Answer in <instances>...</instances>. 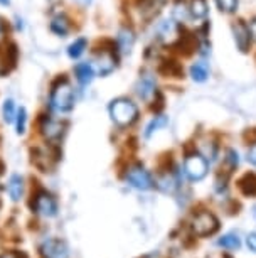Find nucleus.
<instances>
[{
    "mask_svg": "<svg viewBox=\"0 0 256 258\" xmlns=\"http://www.w3.org/2000/svg\"><path fill=\"white\" fill-rule=\"evenodd\" d=\"M0 258H19V248H2Z\"/></svg>",
    "mask_w": 256,
    "mask_h": 258,
    "instance_id": "29",
    "label": "nucleus"
},
{
    "mask_svg": "<svg viewBox=\"0 0 256 258\" xmlns=\"http://www.w3.org/2000/svg\"><path fill=\"white\" fill-rule=\"evenodd\" d=\"M123 182L128 187L135 189L140 192H148L152 189H155V176L152 174V170L142 162H132L123 169Z\"/></svg>",
    "mask_w": 256,
    "mask_h": 258,
    "instance_id": "5",
    "label": "nucleus"
},
{
    "mask_svg": "<svg viewBox=\"0 0 256 258\" xmlns=\"http://www.w3.org/2000/svg\"><path fill=\"white\" fill-rule=\"evenodd\" d=\"M37 135L41 137V142L49 144V145H62V140H64L67 128H69V123L61 118V116H56L46 111V113H41L39 118H37Z\"/></svg>",
    "mask_w": 256,
    "mask_h": 258,
    "instance_id": "4",
    "label": "nucleus"
},
{
    "mask_svg": "<svg viewBox=\"0 0 256 258\" xmlns=\"http://www.w3.org/2000/svg\"><path fill=\"white\" fill-rule=\"evenodd\" d=\"M32 167L41 174H51L57 169L62 160L61 145H49L39 142L37 145H31L29 149Z\"/></svg>",
    "mask_w": 256,
    "mask_h": 258,
    "instance_id": "3",
    "label": "nucleus"
},
{
    "mask_svg": "<svg viewBox=\"0 0 256 258\" xmlns=\"http://www.w3.org/2000/svg\"><path fill=\"white\" fill-rule=\"evenodd\" d=\"M37 258H71V246L59 235H44L36 246Z\"/></svg>",
    "mask_w": 256,
    "mask_h": 258,
    "instance_id": "7",
    "label": "nucleus"
},
{
    "mask_svg": "<svg viewBox=\"0 0 256 258\" xmlns=\"http://www.w3.org/2000/svg\"><path fill=\"white\" fill-rule=\"evenodd\" d=\"M14 128H16L17 137H24L29 130V111L26 106H19L16 121H14Z\"/></svg>",
    "mask_w": 256,
    "mask_h": 258,
    "instance_id": "18",
    "label": "nucleus"
},
{
    "mask_svg": "<svg viewBox=\"0 0 256 258\" xmlns=\"http://www.w3.org/2000/svg\"><path fill=\"white\" fill-rule=\"evenodd\" d=\"M167 125H168V116L162 115V113L155 115V116H153V118L147 123V126H145L143 139H145V140H148L153 134H157L158 130H162L163 126H167Z\"/></svg>",
    "mask_w": 256,
    "mask_h": 258,
    "instance_id": "16",
    "label": "nucleus"
},
{
    "mask_svg": "<svg viewBox=\"0 0 256 258\" xmlns=\"http://www.w3.org/2000/svg\"><path fill=\"white\" fill-rule=\"evenodd\" d=\"M191 76L192 80L197 81V83H202L209 78V68H207V62L204 61H199V62H194L191 66Z\"/></svg>",
    "mask_w": 256,
    "mask_h": 258,
    "instance_id": "22",
    "label": "nucleus"
},
{
    "mask_svg": "<svg viewBox=\"0 0 256 258\" xmlns=\"http://www.w3.org/2000/svg\"><path fill=\"white\" fill-rule=\"evenodd\" d=\"M17 59H19V51L16 44H11L6 51V57L2 61V68H0V75H7L11 73L14 68L17 66Z\"/></svg>",
    "mask_w": 256,
    "mask_h": 258,
    "instance_id": "17",
    "label": "nucleus"
},
{
    "mask_svg": "<svg viewBox=\"0 0 256 258\" xmlns=\"http://www.w3.org/2000/svg\"><path fill=\"white\" fill-rule=\"evenodd\" d=\"M224 162H226V165H228L231 170L236 169V167H238V164H239V155H238V152H236V150H233V149H229L228 152H226Z\"/></svg>",
    "mask_w": 256,
    "mask_h": 258,
    "instance_id": "27",
    "label": "nucleus"
},
{
    "mask_svg": "<svg viewBox=\"0 0 256 258\" xmlns=\"http://www.w3.org/2000/svg\"><path fill=\"white\" fill-rule=\"evenodd\" d=\"M51 31L59 37H66L67 32H69V22L64 16H57L52 19L51 22Z\"/></svg>",
    "mask_w": 256,
    "mask_h": 258,
    "instance_id": "24",
    "label": "nucleus"
},
{
    "mask_svg": "<svg viewBox=\"0 0 256 258\" xmlns=\"http://www.w3.org/2000/svg\"><path fill=\"white\" fill-rule=\"evenodd\" d=\"M76 106V90L67 76H59L52 81L47 96V111L56 116L67 115Z\"/></svg>",
    "mask_w": 256,
    "mask_h": 258,
    "instance_id": "2",
    "label": "nucleus"
},
{
    "mask_svg": "<svg viewBox=\"0 0 256 258\" xmlns=\"http://www.w3.org/2000/svg\"><path fill=\"white\" fill-rule=\"evenodd\" d=\"M72 73H74V80L78 81L79 86H90L91 83H93L95 76H96V70L93 66V62L91 61H79L74 64V70H72Z\"/></svg>",
    "mask_w": 256,
    "mask_h": 258,
    "instance_id": "13",
    "label": "nucleus"
},
{
    "mask_svg": "<svg viewBox=\"0 0 256 258\" xmlns=\"http://www.w3.org/2000/svg\"><path fill=\"white\" fill-rule=\"evenodd\" d=\"M133 44H135V34L132 29H122L118 32V37H117V46H118V51L122 54H130L133 49Z\"/></svg>",
    "mask_w": 256,
    "mask_h": 258,
    "instance_id": "15",
    "label": "nucleus"
},
{
    "mask_svg": "<svg viewBox=\"0 0 256 258\" xmlns=\"http://www.w3.org/2000/svg\"><path fill=\"white\" fill-rule=\"evenodd\" d=\"M76 2H78V4H79V6H81V7H88V6H90V4H91V2H93V0H76Z\"/></svg>",
    "mask_w": 256,
    "mask_h": 258,
    "instance_id": "33",
    "label": "nucleus"
},
{
    "mask_svg": "<svg viewBox=\"0 0 256 258\" xmlns=\"http://www.w3.org/2000/svg\"><path fill=\"white\" fill-rule=\"evenodd\" d=\"M135 93H137L140 100L150 101L153 96L158 93L155 75H153V73H148V71L142 73L137 81V85H135Z\"/></svg>",
    "mask_w": 256,
    "mask_h": 258,
    "instance_id": "11",
    "label": "nucleus"
},
{
    "mask_svg": "<svg viewBox=\"0 0 256 258\" xmlns=\"http://www.w3.org/2000/svg\"><path fill=\"white\" fill-rule=\"evenodd\" d=\"M2 37H4V24L0 22V41H2Z\"/></svg>",
    "mask_w": 256,
    "mask_h": 258,
    "instance_id": "36",
    "label": "nucleus"
},
{
    "mask_svg": "<svg viewBox=\"0 0 256 258\" xmlns=\"http://www.w3.org/2000/svg\"><path fill=\"white\" fill-rule=\"evenodd\" d=\"M191 14L192 17L202 19L207 16V4L206 0H192L191 2Z\"/></svg>",
    "mask_w": 256,
    "mask_h": 258,
    "instance_id": "26",
    "label": "nucleus"
},
{
    "mask_svg": "<svg viewBox=\"0 0 256 258\" xmlns=\"http://www.w3.org/2000/svg\"><path fill=\"white\" fill-rule=\"evenodd\" d=\"M182 172L191 182H199L209 172V162L201 152H191L184 157Z\"/></svg>",
    "mask_w": 256,
    "mask_h": 258,
    "instance_id": "9",
    "label": "nucleus"
},
{
    "mask_svg": "<svg viewBox=\"0 0 256 258\" xmlns=\"http://www.w3.org/2000/svg\"><path fill=\"white\" fill-rule=\"evenodd\" d=\"M0 6H4V7L11 6V0H0Z\"/></svg>",
    "mask_w": 256,
    "mask_h": 258,
    "instance_id": "35",
    "label": "nucleus"
},
{
    "mask_svg": "<svg viewBox=\"0 0 256 258\" xmlns=\"http://www.w3.org/2000/svg\"><path fill=\"white\" fill-rule=\"evenodd\" d=\"M4 174H6V164H4L2 160H0V179H2Z\"/></svg>",
    "mask_w": 256,
    "mask_h": 258,
    "instance_id": "34",
    "label": "nucleus"
},
{
    "mask_svg": "<svg viewBox=\"0 0 256 258\" xmlns=\"http://www.w3.org/2000/svg\"><path fill=\"white\" fill-rule=\"evenodd\" d=\"M249 34H251V37L256 39V19L253 22H251V26H249Z\"/></svg>",
    "mask_w": 256,
    "mask_h": 258,
    "instance_id": "32",
    "label": "nucleus"
},
{
    "mask_svg": "<svg viewBox=\"0 0 256 258\" xmlns=\"http://www.w3.org/2000/svg\"><path fill=\"white\" fill-rule=\"evenodd\" d=\"M108 113L115 125L120 128H128L138 120L140 110L133 100L127 98V96H120V98L112 100L108 106Z\"/></svg>",
    "mask_w": 256,
    "mask_h": 258,
    "instance_id": "6",
    "label": "nucleus"
},
{
    "mask_svg": "<svg viewBox=\"0 0 256 258\" xmlns=\"http://www.w3.org/2000/svg\"><path fill=\"white\" fill-rule=\"evenodd\" d=\"M248 162L256 167V142H253L248 149Z\"/></svg>",
    "mask_w": 256,
    "mask_h": 258,
    "instance_id": "31",
    "label": "nucleus"
},
{
    "mask_svg": "<svg viewBox=\"0 0 256 258\" xmlns=\"http://www.w3.org/2000/svg\"><path fill=\"white\" fill-rule=\"evenodd\" d=\"M217 245L224 248V250H238L241 246V238L236 233H226L217 240Z\"/></svg>",
    "mask_w": 256,
    "mask_h": 258,
    "instance_id": "23",
    "label": "nucleus"
},
{
    "mask_svg": "<svg viewBox=\"0 0 256 258\" xmlns=\"http://www.w3.org/2000/svg\"><path fill=\"white\" fill-rule=\"evenodd\" d=\"M17 110H19V106L16 105V101H14L12 98L4 100V103H2V120H4V123L14 125L16 116H17Z\"/></svg>",
    "mask_w": 256,
    "mask_h": 258,
    "instance_id": "21",
    "label": "nucleus"
},
{
    "mask_svg": "<svg viewBox=\"0 0 256 258\" xmlns=\"http://www.w3.org/2000/svg\"><path fill=\"white\" fill-rule=\"evenodd\" d=\"M189 228L194 236L204 238V236L214 235V233L219 230V221H217V218L211 211L199 209V211L191 216Z\"/></svg>",
    "mask_w": 256,
    "mask_h": 258,
    "instance_id": "8",
    "label": "nucleus"
},
{
    "mask_svg": "<svg viewBox=\"0 0 256 258\" xmlns=\"http://www.w3.org/2000/svg\"><path fill=\"white\" fill-rule=\"evenodd\" d=\"M86 49H88V41L84 37H78L67 46V56H69V59L76 61L84 54Z\"/></svg>",
    "mask_w": 256,
    "mask_h": 258,
    "instance_id": "20",
    "label": "nucleus"
},
{
    "mask_svg": "<svg viewBox=\"0 0 256 258\" xmlns=\"http://www.w3.org/2000/svg\"><path fill=\"white\" fill-rule=\"evenodd\" d=\"M117 61H118L117 54H115L112 49H101L98 54H96L95 61H91V62H93V66L96 70V75L108 76L117 70V64H118Z\"/></svg>",
    "mask_w": 256,
    "mask_h": 258,
    "instance_id": "12",
    "label": "nucleus"
},
{
    "mask_svg": "<svg viewBox=\"0 0 256 258\" xmlns=\"http://www.w3.org/2000/svg\"><path fill=\"white\" fill-rule=\"evenodd\" d=\"M251 214H253V218H254V221H256V204L253 208H251Z\"/></svg>",
    "mask_w": 256,
    "mask_h": 258,
    "instance_id": "37",
    "label": "nucleus"
},
{
    "mask_svg": "<svg viewBox=\"0 0 256 258\" xmlns=\"http://www.w3.org/2000/svg\"><path fill=\"white\" fill-rule=\"evenodd\" d=\"M239 189L244 196H256V176L254 174H246L239 181Z\"/></svg>",
    "mask_w": 256,
    "mask_h": 258,
    "instance_id": "25",
    "label": "nucleus"
},
{
    "mask_svg": "<svg viewBox=\"0 0 256 258\" xmlns=\"http://www.w3.org/2000/svg\"><path fill=\"white\" fill-rule=\"evenodd\" d=\"M246 246L249 248V251L256 253V233H249V235L246 236Z\"/></svg>",
    "mask_w": 256,
    "mask_h": 258,
    "instance_id": "30",
    "label": "nucleus"
},
{
    "mask_svg": "<svg viewBox=\"0 0 256 258\" xmlns=\"http://www.w3.org/2000/svg\"><path fill=\"white\" fill-rule=\"evenodd\" d=\"M4 191L9 199V203L12 204H21L27 199L29 186H27V177L21 172H11L7 177L6 184H4Z\"/></svg>",
    "mask_w": 256,
    "mask_h": 258,
    "instance_id": "10",
    "label": "nucleus"
},
{
    "mask_svg": "<svg viewBox=\"0 0 256 258\" xmlns=\"http://www.w3.org/2000/svg\"><path fill=\"white\" fill-rule=\"evenodd\" d=\"M216 4L223 12H234L238 9V0H216Z\"/></svg>",
    "mask_w": 256,
    "mask_h": 258,
    "instance_id": "28",
    "label": "nucleus"
},
{
    "mask_svg": "<svg viewBox=\"0 0 256 258\" xmlns=\"http://www.w3.org/2000/svg\"><path fill=\"white\" fill-rule=\"evenodd\" d=\"M157 32H158V37H160L163 42H172L174 39H177V41H179L177 24L174 21H163L160 26H158Z\"/></svg>",
    "mask_w": 256,
    "mask_h": 258,
    "instance_id": "19",
    "label": "nucleus"
},
{
    "mask_svg": "<svg viewBox=\"0 0 256 258\" xmlns=\"http://www.w3.org/2000/svg\"><path fill=\"white\" fill-rule=\"evenodd\" d=\"M26 203L29 213L41 221H54L61 214V203L57 194L41 182H37L29 191Z\"/></svg>",
    "mask_w": 256,
    "mask_h": 258,
    "instance_id": "1",
    "label": "nucleus"
},
{
    "mask_svg": "<svg viewBox=\"0 0 256 258\" xmlns=\"http://www.w3.org/2000/svg\"><path fill=\"white\" fill-rule=\"evenodd\" d=\"M233 32H234V41H236V46L239 47L241 52H246L249 49L251 46V34H249V27L246 26L243 22H236L234 27H233Z\"/></svg>",
    "mask_w": 256,
    "mask_h": 258,
    "instance_id": "14",
    "label": "nucleus"
}]
</instances>
